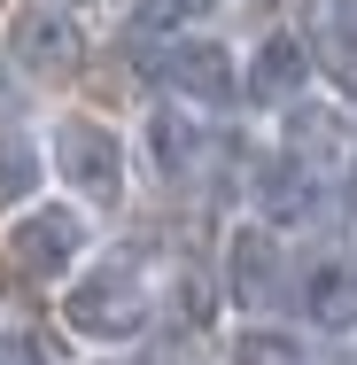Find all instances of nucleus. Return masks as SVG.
I'll use <instances>...</instances> for the list:
<instances>
[{
	"instance_id": "obj_6",
	"label": "nucleus",
	"mask_w": 357,
	"mask_h": 365,
	"mask_svg": "<svg viewBox=\"0 0 357 365\" xmlns=\"http://www.w3.org/2000/svg\"><path fill=\"white\" fill-rule=\"evenodd\" d=\"M249 210L272 225V233L319 225V210H326V171H319V163H303L295 148H272V155L249 171Z\"/></svg>"
},
{
	"instance_id": "obj_11",
	"label": "nucleus",
	"mask_w": 357,
	"mask_h": 365,
	"mask_svg": "<svg viewBox=\"0 0 357 365\" xmlns=\"http://www.w3.org/2000/svg\"><path fill=\"white\" fill-rule=\"evenodd\" d=\"M280 140L295 148L303 163H319V171H326V163H342V155H350V117H342L334 101H319V93H295V101L280 109Z\"/></svg>"
},
{
	"instance_id": "obj_15",
	"label": "nucleus",
	"mask_w": 357,
	"mask_h": 365,
	"mask_svg": "<svg viewBox=\"0 0 357 365\" xmlns=\"http://www.w3.org/2000/svg\"><path fill=\"white\" fill-rule=\"evenodd\" d=\"M0 365H47V350H39L31 334H8V342H0Z\"/></svg>"
},
{
	"instance_id": "obj_1",
	"label": "nucleus",
	"mask_w": 357,
	"mask_h": 365,
	"mask_svg": "<svg viewBox=\"0 0 357 365\" xmlns=\"http://www.w3.org/2000/svg\"><path fill=\"white\" fill-rule=\"evenodd\" d=\"M148 319H155V280H148V264L133 249H109V257L78 264L71 280H63V327H71L78 342H93V350L140 342Z\"/></svg>"
},
{
	"instance_id": "obj_10",
	"label": "nucleus",
	"mask_w": 357,
	"mask_h": 365,
	"mask_svg": "<svg viewBox=\"0 0 357 365\" xmlns=\"http://www.w3.org/2000/svg\"><path fill=\"white\" fill-rule=\"evenodd\" d=\"M295 303H303V319L319 334H357V257H319L303 272Z\"/></svg>"
},
{
	"instance_id": "obj_7",
	"label": "nucleus",
	"mask_w": 357,
	"mask_h": 365,
	"mask_svg": "<svg viewBox=\"0 0 357 365\" xmlns=\"http://www.w3.org/2000/svg\"><path fill=\"white\" fill-rule=\"evenodd\" d=\"M287 280V257H280V233L264 218H241L225 233V295L257 319V311H272V295Z\"/></svg>"
},
{
	"instance_id": "obj_5",
	"label": "nucleus",
	"mask_w": 357,
	"mask_h": 365,
	"mask_svg": "<svg viewBox=\"0 0 357 365\" xmlns=\"http://www.w3.org/2000/svg\"><path fill=\"white\" fill-rule=\"evenodd\" d=\"M8 63H16L24 78H39V86L78 78V63H86L78 16L63 8V0H24V8L8 16Z\"/></svg>"
},
{
	"instance_id": "obj_2",
	"label": "nucleus",
	"mask_w": 357,
	"mask_h": 365,
	"mask_svg": "<svg viewBox=\"0 0 357 365\" xmlns=\"http://www.w3.org/2000/svg\"><path fill=\"white\" fill-rule=\"evenodd\" d=\"M125 163H133V148H125L117 125H101V117H86V109L55 117V133H47V171L71 187L86 210H109V202L125 195Z\"/></svg>"
},
{
	"instance_id": "obj_18",
	"label": "nucleus",
	"mask_w": 357,
	"mask_h": 365,
	"mask_svg": "<svg viewBox=\"0 0 357 365\" xmlns=\"http://www.w3.org/2000/svg\"><path fill=\"white\" fill-rule=\"evenodd\" d=\"M0 101H8V78H0Z\"/></svg>"
},
{
	"instance_id": "obj_19",
	"label": "nucleus",
	"mask_w": 357,
	"mask_h": 365,
	"mask_svg": "<svg viewBox=\"0 0 357 365\" xmlns=\"http://www.w3.org/2000/svg\"><path fill=\"white\" fill-rule=\"evenodd\" d=\"M63 8H78V0H63Z\"/></svg>"
},
{
	"instance_id": "obj_13",
	"label": "nucleus",
	"mask_w": 357,
	"mask_h": 365,
	"mask_svg": "<svg viewBox=\"0 0 357 365\" xmlns=\"http://www.w3.org/2000/svg\"><path fill=\"white\" fill-rule=\"evenodd\" d=\"M233 365H311V350L287 327H241L233 334Z\"/></svg>"
},
{
	"instance_id": "obj_9",
	"label": "nucleus",
	"mask_w": 357,
	"mask_h": 365,
	"mask_svg": "<svg viewBox=\"0 0 357 365\" xmlns=\"http://www.w3.org/2000/svg\"><path fill=\"white\" fill-rule=\"evenodd\" d=\"M202 125H195V109L187 101H155L140 117V155H148V171L163 179V187H179V179H195V163H202Z\"/></svg>"
},
{
	"instance_id": "obj_4",
	"label": "nucleus",
	"mask_w": 357,
	"mask_h": 365,
	"mask_svg": "<svg viewBox=\"0 0 357 365\" xmlns=\"http://www.w3.org/2000/svg\"><path fill=\"white\" fill-rule=\"evenodd\" d=\"M155 78H163V93L187 101V109H233V101H241V55H233L225 39H210V31L163 39V47H155Z\"/></svg>"
},
{
	"instance_id": "obj_8",
	"label": "nucleus",
	"mask_w": 357,
	"mask_h": 365,
	"mask_svg": "<svg viewBox=\"0 0 357 365\" xmlns=\"http://www.w3.org/2000/svg\"><path fill=\"white\" fill-rule=\"evenodd\" d=\"M295 93H311V47L295 31H264L241 63V101L249 109H287Z\"/></svg>"
},
{
	"instance_id": "obj_16",
	"label": "nucleus",
	"mask_w": 357,
	"mask_h": 365,
	"mask_svg": "<svg viewBox=\"0 0 357 365\" xmlns=\"http://www.w3.org/2000/svg\"><path fill=\"white\" fill-rule=\"evenodd\" d=\"M163 8H171V16H179V24H202V16H217V8H225V0H163Z\"/></svg>"
},
{
	"instance_id": "obj_14",
	"label": "nucleus",
	"mask_w": 357,
	"mask_h": 365,
	"mask_svg": "<svg viewBox=\"0 0 357 365\" xmlns=\"http://www.w3.org/2000/svg\"><path fill=\"white\" fill-rule=\"evenodd\" d=\"M319 39L342 71H357V0H319Z\"/></svg>"
},
{
	"instance_id": "obj_17",
	"label": "nucleus",
	"mask_w": 357,
	"mask_h": 365,
	"mask_svg": "<svg viewBox=\"0 0 357 365\" xmlns=\"http://www.w3.org/2000/svg\"><path fill=\"white\" fill-rule=\"evenodd\" d=\"M342 187H350V202H357V140H350V155H342Z\"/></svg>"
},
{
	"instance_id": "obj_3",
	"label": "nucleus",
	"mask_w": 357,
	"mask_h": 365,
	"mask_svg": "<svg viewBox=\"0 0 357 365\" xmlns=\"http://www.w3.org/2000/svg\"><path fill=\"white\" fill-rule=\"evenodd\" d=\"M93 249V225H86V202H24L8 210V264L24 280H71Z\"/></svg>"
},
{
	"instance_id": "obj_12",
	"label": "nucleus",
	"mask_w": 357,
	"mask_h": 365,
	"mask_svg": "<svg viewBox=\"0 0 357 365\" xmlns=\"http://www.w3.org/2000/svg\"><path fill=\"white\" fill-rule=\"evenodd\" d=\"M39 179H47V148L31 133H0V210L39 202Z\"/></svg>"
}]
</instances>
